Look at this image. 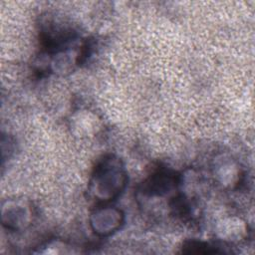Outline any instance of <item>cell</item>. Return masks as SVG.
<instances>
[{"label":"cell","mask_w":255,"mask_h":255,"mask_svg":"<svg viewBox=\"0 0 255 255\" xmlns=\"http://www.w3.org/2000/svg\"><path fill=\"white\" fill-rule=\"evenodd\" d=\"M183 253H217L219 250L203 241L191 240L187 241L182 246Z\"/></svg>","instance_id":"ba28073f"},{"label":"cell","mask_w":255,"mask_h":255,"mask_svg":"<svg viewBox=\"0 0 255 255\" xmlns=\"http://www.w3.org/2000/svg\"><path fill=\"white\" fill-rule=\"evenodd\" d=\"M214 176L224 186H236L241 181V172L238 164L228 157H221L213 167Z\"/></svg>","instance_id":"52a82bcc"},{"label":"cell","mask_w":255,"mask_h":255,"mask_svg":"<svg viewBox=\"0 0 255 255\" xmlns=\"http://www.w3.org/2000/svg\"><path fill=\"white\" fill-rule=\"evenodd\" d=\"M217 237L224 242H239L248 236L246 223L237 217H227L220 220L215 228Z\"/></svg>","instance_id":"5b68a950"},{"label":"cell","mask_w":255,"mask_h":255,"mask_svg":"<svg viewBox=\"0 0 255 255\" xmlns=\"http://www.w3.org/2000/svg\"><path fill=\"white\" fill-rule=\"evenodd\" d=\"M72 131L80 137H90L97 134L101 128V123L97 115L90 111H79L71 119Z\"/></svg>","instance_id":"8992f818"},{"label":"cell","mask_w":255,"mask_h":255,"mask_svg":"<svg viewBox=\"0 0 255 255\" xmlns=\"http://www.w3.org/2000/svg\"><path fill=\"white\" fill-rule=\"evenodd\" d=\"M180 183V175L171 169L160 167L142 182L140 192L147 197H165L174 192Z\"/></svg>","instance_id":"3957f363"},{"label":"cell","mask_w":255,"mask_h":255,"mask_svg":"<svg viewBox=\"0 0 255 255\" xmlns=\"http://www.w3.org/2000/svg\"><path fill=\"white\" fill-rule=\"evenodd\" d=\"M127 184L128 173L123 161L114 154H107L96 163L88 189L95 200L107 204L117 199Z\"/></svg>","instance_id":"6da1fadb"},{"label":"cell","mask_w":255,"mask_h":255,"mask_svg":"<svg viewBox=\"0 0 255 255\" xmlns=\"http://www.w3.org/2000/svg\"><path fill=\"white\" fill-rule=\"evenodd\" d=\"M125 221V214L117 207L101 205L96 207L90 215V225L95 234L106 237L117 232Z\"/></svg>","instance_id":"277c9868"},{"label":"cell","mask_w":255,"mask_h":255,"mask_svg":"<svg viewBox=\"0 0 255 255\" xmlns=\"http://www.w3.org/2000/svg\"><path fill=\"white\" fill-rule=\"evenodd\" d=\"M33 207L23 198L7 199L1 206V221L5 228L12 231H23L33 222Z\"/></svg>","instance_id":"7a4b0ae2"}]
</instances>
